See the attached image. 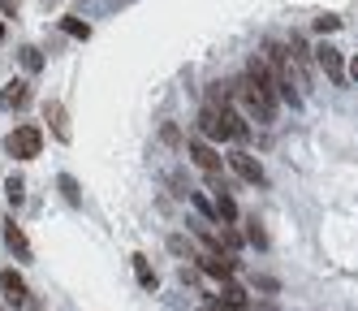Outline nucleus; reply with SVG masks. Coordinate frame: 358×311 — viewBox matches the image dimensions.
Segmentation results:
<instances>
[{
    "instance_id": "nucleus-2",
    "label": "nucleus",
    "mask_w": 358,
    "mask_h": 311,
    "mask_svg": "<svg viewBox=\"0 0 358 311\" xmlns=\"http://www.w3.org/2000/svg\"><path fill=\"white\" fill-rule=\"evenodd\" d=\"M39 151H43L39 125H17L13 134H9V156H17V160H35Z\"/></svg>"
},
{
    "instance_id": "nucleus-21",
    "label": "nucleus",
    "mask_w": 358,
    "mask_h": 311,
    "mask_svg": "<svg viewBox=\"0 0 358 311\" xmlns=\"http://www.w3.org/2000/svg\"><path fill=\"white\" fill-rule=\"evenodd\" d=\"M208 311H212V307H208Z\"/></svg>"
},
{
    "instance_id": "nucleus-12",
    "label": "nucleus",
    "mask_w": 358,
    "mask_h": 311,
    "mask_svg": "<svg viewBox=\"0 0 358 311\" xmlns=\"http://www.w3.org/2000/svg\"><path fill=\"white\" fill-rule=\"evenodd\" d=\"M61 31H65V35H73V39H91V26H87V22H78V18H61Z\"/></svg>"
},
{
    "instance_id": "nucleus-9",
    "label": "nucleus",
    "mask_w": 358,
    "mask_h": 311,
    "mask_svg": "<svg viewBox=\"0 0 358 311\" xmlns=\"http://www.w3.org/2000/svg\"><path fill=\"white\" fill-rule=\"evenodd\" d=\"M203 272L229 281V272H234V259H229V255H203Z\"/></svg>"
},
{
    "instance_id": "nucleus-16",
    "label": "nucleus",
    "mask_w": 358,
    "mask_h": 311,
    "mask_svg": "<svg viewBox=\"0 0 358 311\" xmlns=\"http://www.w3.org/2000/svg\"><path fill=\"white\" fill-rule=\"evenodd\" d=\"M337 26H341V18H332V13H328V18H320V22H315V31H324V35H328V31H337Z\"/></svg>"
},
{
    "instance_id": "nucleus-5",
    "label": "nucleus",
    "mask_w": 358,
    "mask_h": 311,
    "mask_svg": "<svg viewBox=\"0 0 358 311\" xmlns=\"http://www.w3.org/2000/svg\"><path fill=\"white\" fill-rule=\"evenodd\" d=\"M190 160L208 173V177H220V156H216L208 143H190Z\"/></svg>"
},
{
    "instance_id": "nucleus-15",
    "label": "nucleus",
    "mask_w": 358,
    "mask_h": 311,
    "mask_svg": "<svg viewBox=\"0 0 358 311\" xmlns=\"http://www.w3.org/2000/svg\"><path fill=\"white\" fill-rule=\"evenodd\" d=\"M9 203H22V191H27V186H22V177H9Z\"/></svg>"
},
{
    "instance_id": "nucleus-13",
    "label": "nucleus",
    "mask_w": 358,
    "mask_h": 311,
    "mask_svg": "<svg viewBox=\"0 0 358 311\" xmlns=\"http://www.w3.org/2000/svg\"><path fill=\"white\" fill-rule=\"evenodd\" d=\"M134 272H138V281L147 285V290H156V272L147 268V259H143V255H134Z\"/></svg>"
},
{
    "instance_id": "nucleus-10",
    "label": "nucleus",
    "mask_w": 358,
    "mask_h": 311,
    "mask_svg": "<svg viewBox=\"0 0 358 311\" xmlns=\"http://www.w3.org/2000/svg\"><path fill=\"white\" fill-rule=\"evenodd\" d=\"M216 212H220V221L229 225V221H238V203H234V199H229L224 191H216Z\"/></svg>"
},
{
    "instance_id": "nucleus-11",
    "label": "nucleus",
    "mask_w": 358,
    "mask_h": 311,
    "mask_svg": "<svg viewBox=\"0 0 358 311\" xmlns=\"http://www.w3.org/2000/svg\"><path fill=\"white\" fill-rule=\"evenodd\" d=\"M5 238H9V247H13L22 259H31V242L22 238V229H17V225H9V229H5Z\"/></svg>"
},
{
    "instance_id": "nucleus-19",
    "label": "nucleus",
    "mask_w": 358,
    "mask_h": 311,
    "mask_svg": "<svg viewBox=\"0 0 358 311\" xmlns=\"http://www.w3.org/2000/svg\"><path fill=\"white\" fill-rule=\"evenodd\" d=\"M0 5H5V9H13V0H0Z\"/></svg>"
},
{
    "instance_id": "nucleus-17",
    "label": "nucleus",
    "mask_w": 358,
    "mask_h": 311,
    "mask_svg": "<svg viewBox=\"0 0 358 311\" xmlns=\"http://www.w3.org/2000/svg\"><path fill=\"white\" fill-rule=\"evenodd\" d=\"M27 65H31V69H39V65H43V57H39L35 48H27Z\"/></svg>"
},
{
    "instance_id": "nucleus-20",
    "label": "nucleus",
    "mask_w": 358,
    "mask_h": 311,
    "mask_svg": "<svg viewBox=\"0 0 358 311\" xmlns=\"http://www.w3.org/2000/svg\"><path fill=\"white\" fill-rule=\"evenodd\" d=\"M0 39H5V26H0Z\"/></svg>"
},
{
    "instance_id": "nucleus-6",
    "label": "nucleus",
    "mask_w": 358,
    "mask_h": 311,
    "mask_svg": "<svg viewBox=\"0 0 358 311\" xmlns=\"http://www.w3.org/2000/svg\"><path fill=\"white\" fill-rule=\"evenodd\" d=\"M315 61H320V69L332 78V83H341V78H345V61H341V52H332V48H320V52H315Z\"/></svg>"
},
{
    "instance_id": "nucleus-3",
    "label": "nucleus",
    "mask_w": 358,
    "mask_h": 311,
    "mask_svg": "<svg viewBox=\"0 0 358 311\" xmlns=\"http://www.w3.org/2000/svg\"><path fill=\"white\" fill-rule=\"evenodd\" d=\"M229 165H234V173H238V177L255 181V186H264V181H268V177H264V165L255 160L250 151H234V156H229Z\"/></svg>"
},
{
    "instance_id": "nucleus-8",
    "label": "nucleus",
    "mask_w": 358,
    "mask_h": 311,
    "mask_svg": "<svg viewBox=\"0 0 358 311\" xmlns=\"http://www.w3.org/2000/svg\"><path fill=\"white\" fill-rule=\"evenodd\" d=\"M0 99H5L9 109H13V104H17V109H22V104L31 99V83H27V78H13V83H9L5 91H0Z\"/></svg>"
},
{
    "instance_id": "nucleus-14",
    "label": "nucleus",
    "mask_w": 358,
    "mask_h": 311,
    "mask_svg": "<svg viewBox=\"0 0 358 311\" xmlns=\"http://www.w3.org/2000/svg\"><path fill=\"white\" fill-rule=\"evenodd\" d=\"M65 113H61V104H48V121H57V134L61 139H69V130H65V121H61Z\"/></svg>"
},
{
    "instance_id": "nucleus-4",
    "label": "nucleus",
    "mask_w": 358,
    "mask_h": 311,
    "mask_svg": "<svg viewBox=\"0 0 358 311\" xmlns=\"http://www.w3.org/2000/svg\"><path fill=\"white\" fill-rule=\"evenodd\" d=\"M212 311H246V290L234 281H224L220 285V294L212 298Z\"/></svg>"
},
{
    "instance_id": "nucleus-18",
    "label": "nucleus",
    "mask_w": 358,
    "mask_h": 311,
    "mask_svg": "<svg viewBox=\"0 0 358 311\" xmlns=\"http://www.w3.org/2000/svg\"><path fill=\"white\" fill-rule=\"evenodd\" d=\"M350 78H358V57H354V61H350Z\"/></svg>"
},
{
    "instance_id": "nucleus-7",
    "label": "nucleus",
    "mask_w": 358,
    "mask_h": 311,
    "mask_svg": "<svg viewBox=\"0 0 358 311\" xmlns=\"http://www.w3.org/2000/svg\"><path fill=\"white\" fill-rule=\"evenodd\" d=\"M0 290H5L13 303H22V298H27V281H22L13 268H0Z\"/></svg>"
},
{
    "instance_id": "nucleus-1",
    "label": "nucleus",
    "mask_w": 358,
    "mask_h": 311,
    "mask_svg": "<svg viewBox=\"0 0 358 311\" xmlns=\"http://www.w3.org/2000/svg\"><path fill=\"white\" fill-rule=\"evenodd\" d=\"M199 130H203L208 139H234V143L246 139V121L238 117V109H229V99H220V87L212 91L208 109L199 113Z\"/></svg>"
}]
</instances>
